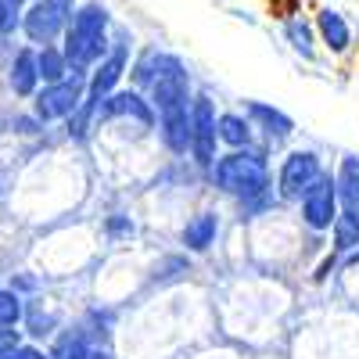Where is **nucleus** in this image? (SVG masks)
Masks as SVG:
<instances>
[{
  "label": "nucleus",
  "mask_w": 359,
  "mask_h": 359,
  "mask_svg": "<svg viewBox=\"0 0 359 359\" xmlns=\"http://www.w3.org/2000/svg\"><path fill=\"white\" fill-rule=\"evenodd\" d=\"M0 359H47V352L40 345H33V341H18L15 348L0 352Z\"/></svg>",
  "instance_id": "4be33fe9"
},
{
  "label": "nucleus",
  "mask_w": 359,
  "mask_h": 359,
  "mask_svg": "<svg viewBox=\"0 0 359 359\" xmlns=\"http://www.w3.org/2000/svg\"><path fill=\"white\" fill-rule=\"evenodd\" d=\"M216 147H219V140H216V104H212V97L198 94V97H191V147H187V155L201 169H208L216 162Z\"/></svg>",
  "instance_id": "0eeeda50"
},
{
  "label": "nucleus",
  "mask_w": 359,
  "mask_h": 359,
  "mask_svg": "<svg viewBox=\"0 0 359 359\" xmlns=\"http://www.w3.org/2000/svg\"><path fill=\"white\" fill-rule=\"evenodd\" d=\"M245 118L252 123V130L269 144V147H280L291 140L294 133V123H291V115L273 108V104H266V101H245Z\"/></svg>",
  "instance_id": "9d476101"
},
{
  "label": "nucleus",
  "mask_w": 359,
  "mask_h": 359,
  "mask_svg": "<svg viewBox=\"0 0 359 359\" xmlns=\"http://www.w3.org/2000/svg\"><path fill=\"white\" fill-rule=\"evenodd\" d=\"M108 233H111V237H133V233H137V223H133L130 216H111V219H108Z\"/></svg>",
  "instance_id": "5701e85b"
},
{
  "label": "nucleus",
  "mask_w": 359,
  "mask_h": 359,
  "mask_svg": "<svg viewBox=\"0 0 359 359\" xmlns=\"http://www.w3.org/2000/svg\"><path fill=\"white\" fill-rule=\"evenodd\" d=\"M208 172H212L216 191L241 201L245 212H262V208L273 205V194H269V162L255 147H237V151L216 155Z\"/></svg>",
  "instance_id": "f257e3e1"
},
{
  "label": "nucleus",
  "mask_w": 359,
  "mask_h": 359,
  "mask_svg": "<svg viewBox=\"0 0 359 359\" xmlns=\"http://www.w3.org/2000/svg\"><path fill=\"white\" fill-rule=\"evenodd\" d=\"M334 187H338L341 205L359 208V155H345V158H341L338 176H334Z\"/></svg>",
  "instance_id": "a211bd4d"
},
{
  "label": "nucleus",
  "mask_w": 359,
  "mask_h": 359,
  "mask_svg": "<svg viewBox=\"0 0 359 359\" xmlns=\"http://www.w3.org/2000/svg\"><path fill=\"white\" fill-rule=\"evenodd\" d=\"M50 4L62 11V15H72V11H76V0H50Z\"/></svg>",
  "instance_id": "a878e982"
},
{
  "label": "nucleus",
  "mask_w": 359,
  "mask_h": 359,
  "mask_svg": "<svg viewBox=\"0 0 359 359\" xmlns=\"http://www.w3.org/2000/svg\"><path fill=\"white\" fill-rule=\"evenodd\" d=\"M316 33H320L323 47L331 50V54H345V50L352 47V25H348L345 15L334 11V8H323V11L316 15Z\"/></svg>",
  "instance_id": "ddd939ff"
},
{
  "label": "nucleus",
  "mask_w": 359,
  "mask_h": 359,
  "mask_svg": "<svg viewBox=\"0 0 359 359\" xmlns=\"http://www.w3.org/2000/svg\"><path fill=\"white\" fill-rule=\"evenodd\" d=\"M216 140L223 147H230V151H237V147H252L255 130L245 118V111H223V115H216Z\"/></svg>",
  "instance_id": "4468645a"
},
{
  "label": "nucleus",
  "mask_w": 359,
  "mask_h": 359,
  "mask_svg": "<svg viewBox=\"0 0 359 359\" xmlns=\"http://www.w3.org/2000/svg\"><path fill=\"white\" fill-rule=\"evenodd\" d=\"M216 237H219V216L205 208V212H198V216H191V219H187L184 233H180V241H184V248H187V252L201 255V252H208V248L216 245Z\"/></svg>",
  "instance_id": "f8f14e48"
},
{
  "label": "nucleus",
  "mask_w": 359,
  "mask_h": 359,
  "mask_svg": "<svg viewBox=\"0 0 359 359\" xmlns=\"http://www.w3.org/2000/svg\"><path fill=\"white\" fill-rule=\"evenodd\" d=\"M69 72H72V69H69V62H65V54H62V47H57V43L36 47V76H40V86L65 79Z\"/></svg>",
  "instance_id": "f3484780"
},
{
  "label": "nucleus",
  "mask_w": 359,
  "mask_h": 359,
  "mask_svg": "<svg viewBox=\"0 0 359 359\" xmlns=\"http://www.w3.org/2000/svg\"><path fill=\"white\" fill-rule=\"evenodd\" d=\"M341 208V198H338V187H334V176L320 172L313 184L302 191L298 198V212H302V223L313 230V233H327Z\"/></svg>",
  "instance_id": "39448f33"
},
{
  "label": "nucleus",
  "mask_w": 359,
  "mask_h": 359,
  "mask_svg": "<svg viewBox=\"0 0 359 359\" xmlns=\"http://www.w3.org/2000/svg\"><path fill=\"white\" fill-rule=\"evenodd\" d=\"M18 22H22V8L11 4V0H0V40H11L18 33Z\"/></svg>",
  "instance_id": "412c9836"
},
{
  "label": "nucleus",
  "mask_w": 359,
  "mask_h": 359,
  "mask_svg": "<svg viewBox=\"0 0 359 359\" xmlns=\"http://www.w3.org/2000/svg\"><path fill=\"white\" fill-rule=\"evenodd\" d=\"M284 36H287V43L302 54V57H313V25H309V22L287 18V22H284Z\"/></svg>",
  "instance_id": "aec40b11"
},
{
  "label": "nucleus",
  "mask_w": 359,
  "mask_h": 359,
  "mask_svg": "<svg viewBox=\"0 0 359 359\" xmlns=\"http://www.w3.org/2000/svg\"><path fill=\"white\" fill-rule=\"evenodd\" d=\"M90 331L86 327H65V331H57L50 348H47V359H83L90 352Z\"/></svg>",
  "instance_id": "dca6fc26"
},
{
  "label": "nucleus",
  "mask_w": 359,
  "mask_h": 359,
  "mask_svg": "<svg viewBox=\"0 0 359 359\" xmlns=\"http://www.w3.org/2000/svg\"><path fill=\"white\" fill-rule=\"evenodd\" d=\"M8 90L15 97L29 101L40 90V76H36V47H15L11 57H8Z\"/></svg>",
  "instance_id": "9b49d317"
},
{
  "label": "nucleus",
  "mask_w": 359,
  "mask_h": 359,
  "mask_svg": "<svg viewBox=\"0 0 359 359\" xmlns=\"http://www.w3.org/2000/svg\"><path fill=\"white\" fill-rule=\"evenodd\" d=\"M126 69H130V47L126 43H118V47H111L101 62L86 72V94H83V108H90V111H97V104L111 94V90L123 83V76H126Z\"/></svg>",
  "instance_id": "423d86ee"
},
{
  "label": "nucleus",
  "mask_w": 359,
  "mask_h": 359,
  "mask_svg": "<svg viewBox=\"0 0 359 359\" xmlns=\"http://www.w3.org/2000/svg\"><path fill=\"white\" fill-rule=\"evenodd\" d=\"M62 54L72 72H90L101 57L111 50V15L104 4L90 0V4H79L62 33Z\"/></svg>",
  "instance_id": "f03ea898"
},
{
  "label": "nucleus",
  "mask_w": 359,
  "mask_h": 359,
  "mask_svg": "<svg viewBox=\"0 0 359 359\" xmlns=\"http://www.w3.org/2000/svg\"><path fill=\"white\" fill-rule=\"evenodd\" d=\"M18 341H25V338H22V331H18V327H0V352H8V348H15Z\"/></svg>",
  "instance_id": "b1692460"
},
{
  "label": "nucleus",
  "mask_w": 359,
  "mask_h": 359,
  "mask_svg": "<svg viewBox=\"0 0 359 359\" xmlns=\"http://www.w3.org/2000/svg\"><path fill=\"white\" fill-rule=\"evenodd\" d=\"M83 359H115V355H111L108 345H90V352H86Z\"/></svg>",
  "instance_id": "393cba45"
},
{
  "label": "nucleus",
  "mask_w": 359,
  "mask_h": 359,
  "mask_svg": "<svg viewBox=\"0 0 359 359\" xmlns=\"http://www.w3.org/2000/svg\"><path fill=\"white\" fill-rule=\"evenodd\" d=\"M65 22H69V15H62L50 0H29V4L22 8L18 33L29 40V47H43V43H57V40H62Z\"/></svg>",
  "instance_id": "6e6552de"
},
{
  "label": "nucleus",
  "mask_w": 359,
  "mask_h": 359,
  "mask_svg": "<svg viewBox=\"0 0 359 359\" xmlns=\"http://www.w3.org/2000/svg\"><path fill=\"white\" fill-rule=\"evenodd\" d=\"M83 94H86V72H69L57 83H43L29 101H33V115L47 126V123H65L79 108Z\"/></svg>",
  "instance_id": "7ed1b4c3"
},
{
  "label": "nucleus",
  "mask_w": 359,
  "mask_h": 359,
  "mask_svg": "<svg viewBox=\"0 0 359 359\" xmlns=\"http://www.w3.org/2000/svg\"><path fill=\"white\" fill-rule=\"evenodd\" d=\"M104 123H137L144 130H155V108L137 86L130 90L115 86L94 111V126H104Z\"/></svg>",
  "instance_id": "20e7f679"
},
{
  "label": "nucleus",
  "mask_w": 359,
  "mask_h": 359,
  "mask_svg": "<svg viewBox=\"0 0 359 359\" xmlns=\"http://www.w3.org/2000/svg\"><path fill=\"white\" fill-rule=\"evenodd\" d=\"M11 4H18V8H25V4H29V0H11Z\"/></svg>",
  "instance_id": "bb28decb"
},
{
  "label": "nucleus",
  "mask_w": 359,
  "mask_h": 359,
  "mask_svg": "<svg viewBox=\"0 0 359 359\" xmlns=\"http://www.w3.org/2000/svg\"><path fill=\"white\" fill-rule=\"evenodd\" d=\"M331 237H334V255L359 252V208H352V205L338 208V216L331 223Z\"/></svg>",
  "instance_id": "2eb2a0df"
},
{
  "label": "nucleus",
  "mask_w": 359,
  "mask_h": 359,
  "mask_svg": "<svg viewBox=\"0 0 359 359\" xmlns=\"http://www.w3.org/2000/svg\"><path fill=\"white\" fill-rule=\"evenodd\" d=\"M25 320V298L8 287V284H0V327H22Z\"/></svg>",
  "instance_id": "6ab92c4d"
},
{
  "label": "nucleus",
  "mask_w": 359,
  "mask_h": 359,
  "mask_svg": "<svg viewBox=\"0 0 359 359\" xmlns=\"http://www.w3.org/2000/svg\"><path fill=\"white\" fill-rule=\"evenodd\" d=\"M0 198H4V184H0Z\"/></svg>",
  "instance_id": "cd10ccee"
},
{
  "label": "nucleus",
  "mask_w": 359,
  "mask_h": 359,
  "mask_svg": "<svg viewBox=\"0 0 359 359\" xmlns=\"http://www.w3.org/2000/svg\"><path fill=\"white\" fill-rule=\"evenodd\" d=\"M320 172H323V165H320L316 151H309V147L287 151L284 162H280V172H277V194H280V201H298L302 191L313 184Z\"/></svg>",
  "instance_id": "1a4fd4ad"
}]
</instances>
